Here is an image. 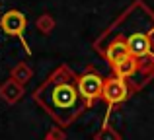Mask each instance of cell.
I'll return each mask as SVG.
<instances>
[{
  "label": "cell",
  "mask_w": 154,
  "mask_h": 140,
  "mask_svg": "<svg viewBox=\"0 0 154 140\" xmlns=\"http://www.w3.org/2000/svg\"><path fill=\"white\" fill-rule=\"evenodd\" d=\"M29 76H31L29 68H27V66H23V64L16 66V68L12 70V80H16V82H27V80H29Z\"/></svg>",
  "instance_id": "obj_9"
},
{
  "label": "cell",
  "mask_w": 154,
  "mask_h": 140,
  "mask_svg": "<svg viewBox=\"0 0 154 140\" xmlns=\"http://www.w3.org/2000/svg\"><path fill=\"white\" fill-rule=\"evenodd\" d=\"M78 76L66 64L59 66L47 76V80L33 91V101L51 115L60 127H68L88 109V103L78 91Z\"/></svg>",
  "instance_id": "obj_1"
},
{
  "label": "cell",
  "mask_w": 154,
  "mask_h": 140,
  "mask_svg": "<svg viewBox=\"0 0 154 140\" xmlns=\"http://www.w3.org/2000/svg\"><path fill=\"white\" fill-rule=\"evenodd\" d=\"M154 27V14L148 12L140 0H137L111 27L96 41V49L102 53L103 45L111 43L113 39H121L127 45L131 57L137 61H154V53L150 47V29Z\"/></svg>",
  "instance_id": "obj_2"
},
{
  "label": "cell",
  "mask_w": 154,
  "mask_h": 140,
  "mask_svg": "<svg viewBox=\"0 0 154 140\" xmlns=\"http://www.w3.org/2000/svg\"><path fill=\"white\" fill-rule=\"evenodd\" d=\"M127 95H129V86H127V82H125L123 78L113 76V78L105 80L102 97L109 103V105H115V103L125 101V99H127Z\"/></svg>",
  "instance_id": "obj_5"
},
{
  "label": "cell",
  "mask_w": 154,
  "mask_h": 140,
  "mask_svg": "<svg viewBox=\"0 0 154 140\" xmlns=\"http://www.w3.org/2000/svg\"><path fill=\"white\" fill-rule=\"evenodd\" d=\"M148 37H150V47H152V53H154V27L150 29V35H148Z\"/></svg>",
  "instance_id": "obj_10"
},
{
  "label": "cell",
  "mask_w": 154,
  "mask_h": 140,
  "mask_svg": "<svg viewBox=\"0 0 154 140\" xmlns=\"http://www.w3.org/2000/svg\"><path fill=\"white\" fill-rule=\"evenodd\" d=\"M26 27H27V18L23 12L20 10H8L0 16V29L6 35H12V37H18L22 41V47L26 49L27 55H31V49L26 41Z\"/></svg>",
  "instance_id": "obj_3"
},
{
  "label": "cell",
  "mask_w": 154,
  "mask_h": 140,
  "mask_svg": "<svg viewBox=\"0 0 154 140\" xmlns=\"http://www.w3.org/2000/svg\"><path fill=\"white\" fill-rule=\"evenodd\" d=\"M0 97L6 103H16L22 97V86H18L16 80H8L6 84L0 86Z\"/></svg>",
  "instance_id": "obj_8"
},
{
  "label": "cell",
  "mask_w": 154,
  "mask_h": 140,
  "mask_svg": "<svg viewBox=\"0 0 154 140\" xmlns=\"http://www.w3.org/2000/svg\"><path fill=\"white\" fill-rule=\"evenodd\" d=\"M137 68H139V62H137L135 57H127L125 61L117 62V64H113V74L117 76V78H131L133 74L137 72Z\"/></svg>",
  "instance_id": "obj_7"
},
{
  "label": "cell",
  "mask_w": 154,
  "mask_h": 140,
  "mask_svg": "<svg viewBox=\"0 0 154 140\" xmlns=\"http://www.w3.org/2000/svg\"><path fill=\"white\" fill-rule=\"evenodd\" d=\"M102 55L105 57V61H107L111 66L117 64V62H121V61H125L127 57H131V53H129L127 45H125L121 39H113L111 43H107V45L103 47Z\"/></svg>",
  "instance_id": "obj_6"
},
{
  "label": "cell",
  "mask_w": 154,
  "mask_h": 140,
  "mask_svg": "<svg viewBox=\"0 0 154 140\" xmlns=\"http://www.w3.org/2000/svg\"><path fill=\"white\" fill-rule=\"evenodd\" d=\"M76 82H78V91H80V95H82V99L88 103V107H90L92 103L96 101V99L102 97L105 80H103V76L98 74L94 68H88L84 74H80Z\"/></svg>",
  "instance_id": "obj_4"
}]
</instances>
